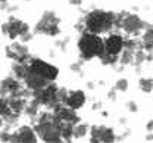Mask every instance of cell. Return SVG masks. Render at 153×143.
Instances as JSON below:
<instances>
[{
    "label": "cell",
    "mask_w": 153,
    "mask_h": 143,
    "mask_svg": "<svg viewBox=\"0 0 153 143\" xmlns=\"http://www.w3.org/2000/svg\"><path fill=\"white\" fill-rule=\"evenodd\" d=\"M3 124H4V118H3V117H0V130H1Z\"/></svg>",
    "instance_id": "obj_35"
},
{
    "label": "cell",
    "mask_w": 153,
    "mask_h": 143,
    "mask_svg": "<svg viewBox=\"0 0 153 143\" xmlns=\"http://www.w3.org/2000/svg\"><path fill=\"white\" fill-rule=\"evenodd\" d=\"M127 106H128V109L131 111V112H137V105L134 102H128L127 103Z\"/></svg>",
    "instance_id": "obj_28"
},
{
    "label": "cell",
    "mask_w": 153,
    "mask_h": 143,
    "mask_svg": "<svg viewBox=\"0 0 153 143\" xmlns=\"http://www.w3.org/2000/svg\"><path fill=\"white\" fill-rule=\"evenodd\" d=\"M38 105H40V103H38L36 99H33L31 102L25 106V111H24V112H25V114H27L30 118L36 120V117H37V112H38Z\"/></svg>",
    "instance_id": "obj_19"
},
{
    "label": "cell",
    "mask_w": 153,
    "mask_h": 143,
    "mask_svg": "<svg viewBox=\"0 0 153 143\" xmlns=\"http://www.w3.org/2000/svg\"><path fill=\"white\" fill-rule=\"evenodd\" d=\"M0 131H1V130H0Z\"/></svg>",
    "instance_id": "obj_37"
},
{
    "label": "cell",
    "mask_w": 153,
    "mask_h": 143,
    "mask_svg": "<svg viewBox=\"0 0 153 143\" xmlns=\"http://www.w3.org/2000/svg\"><path fill=\"white\" fill-rule=\"evenodd\" d=\"M115 95H116V89L114 87V89H112V90L108 93V98H109L111 101H114V99H115Z\"/></svg>",
    "instance_id": "obj_29"
},
{
    "label": "cell",
    "mask_w": 153,
    "mask_h": 143,
    "mask_svg": "<svg viewBox=\"0 0 153 143\" xmlns=\"http://www.w3.org/2000/svg\"><path fill=\"white\" fill-rule=\"evenodd\" d=\"M71 69H72V71H75V72H79V69H81V63H79V62L72 63V65H71Z\"/></svg>",
    "instance_id": "obj_26"
},
{
    "label": "cell",
    "mask_w": 153,
    "mask_h": 143,
    "mask_svg": "<svg viewBox=\"0 0 153 143\" xmlns=\"http://www.w3.org/2000/svg\"><path fill=\"white\" fill-rule=\"evenodd\" d=\"M10 112V106H9V99L6 96H0V117H6Z\"/></svg>",
    "instance_id": "obj_22"
},
{
    "label": "cell",
    "mask_w": 153,
    "mask_h": 143,
    "mask_svg": "<svg viewBox=\"0 0 153 143\" xmlns=\"http://www.w3.org/2000/svg\"><path fill=\"white\" fill-rule=\"evenodd\" d=\"M124 50V37L119 34H111L105 40V52L114 56H119Z\"/></svg>",
    "instance_id": "obj_11"
},
{
    "label": "cell",
    "mask_w": 153,
    "mask_h": 143,
    "mask_svg": "<svg viewBox=\"0 0 153 143\" xmlns=\"http://www.w3.org/2000/svg\"><path fill=\"white\" fill-rule=\"evenodd\" d=\"M60 19L56 16L55 12L52 10H46L41 16V19L38 21L34 27V33L41 34V36H49V37H56L60 33Z\"/></svg>",
    "instance_id": "obj_3"
},
{
    "label": "cell",
    "mask_w": 153,
    "mask_h": 143,
    "mask_svg": "<svg viewBox=\"0 0 153 143\" xmlns=\"http://www.w3.org/2000/svg\"><path fill=\"white\" fill-rule=\"evenodd\" d=\"M30 33V25L27 22L21 19H16L15 16H9L7 21V33L6 36L10 39V40H15L18 37H22L25 34Z\"/></svg>",
    "instance_id": "obj_8"
},
{
    "label": "cell",
    "mask_w": 153,
    "mask_h": 143,
    "mask_svg": "<svg viewBox=\"0 0 153 143\" xmlns=\"http://www.w3.org/2000/svg\"><path fill=\"white\" fill-rule=\"evenodd\" d=\"M146 128H147V131H149V133H153V120H150V121L147 123Z\"/></svg>",
    "instance_id": "obj_30"
},
{
    "label": "cell",
    "mask_w": 153,
    "mask_h": 143,
    "mask_svg": "<svg viewBox=\"0 0 153 143\" xmlns=\"http://www.w3.org/2000/svg\"><path fill=\"white\" fill-rule=\"evenodd\" d=\"M53 114L56 115L62 123L72 124V125H76V124L79 123V120H81L79 115L76 114V111L68 108L66 105H56L53 108Z\"/></svg>",
    "instance_id": "obj_10"
},
{
    "label": "cell",
    "mask_w": 153,
    "mask_h": 143,
    "mask_svg": "<svg viewBox=\"0 0 153 143\" xmlns=\"http://www.w3.org/2000/svg\"><path fill=\"white\" fill-rule=\"evenodd\" d=\"M10 137H12V133H10L9 130L0 131V142L1 143H9L10 142Z\"/></svg>",
    "instance_id": "obj_25"
},
{
    "label": "cell",
    "mask_w": 153,
    "mask_h": 143,
    "mask_svg": "<svg viewBox=\"0 0 153 143\" xmlns=\"http://www.w3.org/2000/svg\"><path fill=\"white\" fill-rule=\"evenodd\" d=\"M47 143H65V142H63V139L60 137V139H56V140H52V142H47Z\"/></svg>",
    "instance_id": "obj_33"
},
{
    "label": "cell",
    "mask_w": 153,
    "mask_h": 143,
    "mask_svg": "<svg viewBox=\"0 0 153 143\" xmlns=\"http://www.w3.org/2000/svg\"><path fill=\"white\" fill-rule=\"evenodd\" d=\"M127 34H131V36H138L141 33V30L146 28V22L140 19L135 13H125V18L122 21V27H121Z\"/></svg>",
    "instance_id": "obj_7"
},
{
    "label": "cell",
    "mask_w": 153,
    "mask_h": 143,
    "mask_svg": "<svg viewBox=\"0 0 153 143\" xmlns=\"http://www.w3.org/2000/svg\"><path fill=\"white\" fill-rule=\"evenodd\" d=\"M9 143H37V134L33 127L22 125L15 133H12Z\"/></svg>",
    "instance_id": "obj_9"
},
{
    "label": "cell",
    "mask_w": 153,
    "mask_h": 143,
    "mask_svg": "<svg viewBox=\"0 0 153 143\" xmlns=\"http://www.w3.org/2000/svg\"><path fill=\"white\" fill-rule=\"evenodd\" d=\"M1 33L6 36V33H7V22H4V24H1Z\"/></svg>",
    "instance_id": "obj_31"
},
{
    "label": "cell",
    "mask_w": 153,
    "mask_h": 143,
    "mask_svg": "<svg viewBox=\"0 0 153 143\" xmlns=\"http://www.w3.org/2000/svg\"><path fill=\"white\" fill-rule=\"evenodd\" d=\"M3 1H7V0H0V3H3Z\"/></svg>",
    "instance_id": "obj_36"
},
{
    "label": "cell",
    "mask_w": 153,
    "mask_h": 143,
    "mask_svg": "<svg viewBox=\"0 0 153 143\" xmlns=\"http://www.w3.org/2000/svg\"><path fill=\"white\" fill-rule=\"evenodd\" d=\"M6 56L13 62H18V63H25V65H30L31 62V56H30V52H28V47L25 43H12L10 46L6 47Z\"/></svg>",
    "instance_id": "obj_6"
},
{
    "label": "cell",
    "mask_w": 153,
    "mask_h": 143,
    "mask_svg": "<svg viewBox=\"0 0 153 143\" xmlns=\"http://www.w3.org/2000/svg\"><path fill=\"white\" fill-rule=\"evenodd\" d=\"M31 39H33V34H31V33H28V34H25V36H22V37H21L22 43H27V41H30Z\"/></svg>",
    "instance_id": "obj_27"
},
{
    "label": "cell",
    "mask_w": 153,
    "mask_h": 143,
    "mask_svg": "<svg viewBox=\"0 0 153 143\" xmlns=\"http://www.w3.org/2000/svg\"><path fill=\"white\" fill-rule=\"evenodd\" d=\"M22 89V84L18 78H15L13 75L10 77H6L3 81L0 83V96H10L13 95L15 92H18Z\"/></svg>",
    "instance_id": "obj_12"
},
{
    "label": "cell",
    "mask_w": 153,
    "mask_h": 143,
    "mask_svg": "<svg viewBox=\"0 0 153 143\" xmlns=\"http://www.w3.org/2000/svg\"><path fill=\"white\" fill-rule=\"evenodd\" d=\"M12 71H13V77L21 80H25L27 75L30 74V66L25 65V63H18V62H13L12 65Z\"/></svg>",
    "instance_id": "obj_16"
},
{
    "label": "cell",
    "mask_w": 153,
    "mask_h": 143,
    "mask_svg": "<svg viewBox=\"0 0 153 143\" xmlns=\"http://www.w3.org/2000/svg\"><path fill=\"white\" fill-rule=\"evenodd\" d=\"M57 92H59V87L55 83H49L44 89L33 93V99H36L40 105H44V106H49V108H55L56 105H59Z\"/></svg>",
    "instance_id": "obj_5"
},
{
    "label": "cell",
    "mask_w": 153,
    "mask_h": 143,
    "mask_svg": "<svg viewBox=\"0 0 153 143\" xmlns=\"http://www.w3.org/2000/svg\"><path fill=\"white\" fill-rule=\"evenodd\" d=\"M78 50L79 56L84 61H90L93 58H100L105 52V40L97 34L91 33H81L78 40Z\"/></svg>",
    "instance_id": "obj_2"
},
{
    "label": "cell",
    "mask_w": 153,
    "mask_h": 143,
    "mask_svg": "<svg viewBox=\"0 0 153 143\" xmlns=\"http://www.w3.org/2000/svg\"><path fill=\"white\" fill-rule=\"evenodd\" d=\"M138 89L144 93H152L153 92V78H141L138 81Z\"/></svg>",
    "instance_id": "obj_20"
},
{
    "label": "cell",
    "mask_w": 153,
    "mask_h": 143,
    "mask_svg": "<svg viewBox=\"0 0 153 143\" xmlns=\"http://www.w3.org/2000/svg\"><path fill=\"white\" fill-rule=\"evenodd\" d=\"M28 66H30V71L33 74L47 80L49 83H53L57 78V75H59V69L55 65H52L49 62H44L40 58H33Z\"/></svg>",
    "instance_id": "obj_4"
},
{
    "label": "cell",
    "mask_w": 153,
    "mask_h": 143,
    "mask_svg": "<svg viewBox=\"0 0 153 143\" xmlns=\"http://www.w3.org/2000/svg\"><path fill=\"white\" fill-rule=\"evenodd\" d=\"M146 140H153V133H149V134L146 136Z\"/></svg>",
    "instance_id": "obj_34"
},
{
    "label": "cell",
    "mask_w": 153,
    "mask_h": 143,
    "mask_svg": "<svg viewBox=\"0 0 153 143\" xmlns=\"http://www.w3.org/2000/svg\"><path fill=\"white\" fill-rule=\"evenodd\" d=\"M24 81H25V87L30 89L33 93H34V92H38V90H41V89H44V87L49 84L47 80H44V78H41V77L36 75V74H33L31 71H30V74L27 75V78H25Z\"/></svg>",
    "instance_id": "obj_14"
},
{
    "label": "cell",
    "mask_w": 153,
    "mask_h": 143,
    "mask_svg": "<svg viewBox=\"0 0 153 143\" xmlns=\"http://www.w3.org/2000/svg\"><path fill=\"white\" fill-rule=\"evenodd\" d=\"M85 101H87V96H85V93L82 90H72V92L68 93V99H66L65 105L68 108L76 111V109H79V108H82L85 105Z\"/></svg>",
    "instance_id": "obj_13"
},
{
    "label": "cell",
    "mask_w": 153,
    "mask_h": 143,
    "mask_svg": "<svg viewBox=\"0 0 153 143\" xmlns=\"http://www.w3.org/2000/svg\"><path fill=\"white\" fill-rule=\"evenodd\" d=\"M115 140H116V134H115L114 128L100 125V142L102 143H115Z\"/></svg>",
    "instance_id": "obj_17"
},
{
    "label": "cell",
    "mask_w": 153,
    "mask_h": 143,
    "mask_svg": "<svg viewBox=\"0 0 153 143\" xmlns=\"http://www.w3.org/2000/svg\"><path fill=\"white\" fill-rule=\"evenodd\" d=\"M144 61H146V53H144V49H137V50H135V53H134L133 65L138 66V65H141Z\"/></svg>",
    "instance_id": "obj_23"
},
{
    "label": "cell",
    "mask_w": 153,
    "mask_h": 143,
    "mask_svg": "<svg viewBox=\"0 0 153 143\" xmlns=\"http://www.w3.org/2000/svg\"><path fill=\"white\" fill-rule=\"evenodd\" d=\"M7 99H9L10 111H12L13 114H18V115H21V114L25 111V106L28 105V103H27V99H24V98H12V96H7Z\"/></svg>",
    "instance_id": "obj_15"
},
{
    "label": "cell",
    "mask_w": 153,
    "mask_h": 143,
    "mask_svg": "<svg viewBox=\"0 0 153 143\" xmlns=\"http://www.w3.org/2000/svg\"><path fill=\"white\" fill-rule=\"evenodd\" d=\"M128 87H130V83H128L127 78H119L118 81L115 83V89H116V92H127Z\"/></svg>",
    "instance_id": "obj_24"
},
{
    "label": "cell",
    "mask_w": 153,
    "mask_h": 143,
    "mask_svg": "<svg viewBox=\"0 0 153 143\" xmlns=\"http://www.w3.org/2000/svg\"><path fill=\"white\" fill-rule=\"evenodd\" d=\"M81 1H82V0H71L69 3L74 4V6H78V4H81Z\"/></svg>",
    "instance_id": "obj_32"
},
{
    "label": "cell",
    "mask_w": 153,
    "mask_h": 143,
    "mask_svg": "<svg viewBox=\"0 0 153 143\" xmlns=\"http://www.w3.org/2000/svg\"><path fill=\"white\" fill-rule=\"evenodd\" d=\"M87 131H88V125H87V124L78 123L76 125H74V137H75V139L84 137V136L87 134Z\"/></svg>",
    "instance_id": "obj_21"
},
{
    "label": "cell",
    "mask_w": 153,
    "mask_h": 143,
    "mask_svg": "<svg viewBox=\"0 0 153 143\" xmlns=\"http://www.w3.org/2000/svg\"><path fill=\"white\" fill-rule=\"evenodd\" d=\"M84 33L91 34H103L114 27L115 13L106 12L102 9H94L84 16Z\"/></svg>",
    "instance_id": "obj_1"
},
{
    "label": "cell",
    "mask_w": 153,
    "mask_h": 143,
    "mask_svg": "<svg viewBox=\"0 0 153 143\" xmlns=\"http://www.w3.org/2000/svg\"><path fill=\"white\" fill-rule=\"evenodd\" d=\"M134 53L135 50H131V49H124L119 55V62L122 65H130L134 62Z\"/></svg>",
    "instance_id": "obj_18"
}]
</instances>
